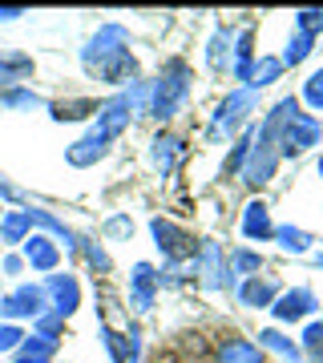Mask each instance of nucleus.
Listing matches in <instances>:
<instances>
[{"instance_id":"nucleus-41","label":"nucleus","mask_w":323,"mask_h":363,"mask_svg":"<svg viewBox=\"0 0 323 363\" xmlns=\"http://www.w3.org/2000/svg\"><path fill=\"white\" fill-rule=\"evenodd\" d=\"M16 16H25V9H0V21H16Z\"/></svg>"},{"instance_id":"nucleus-14","label":"nucleus","mask_w":323,"mask_h":363,"mask_svg":"<svg viewBox=\"0 0 323 363\" xmlns=\"http://www.w3.org/2000/svg\"><path fill=\"white\" fill-rule=\"evenodd\" d=\"M194 271L207 274V286H226V267H222V250L219 242H202L194 255Z\"/></svg>"},{"instance_id":"nucleus-1","label":"nucleus","mask_w":323,"mask_h":363,"mask_svg":"<svg viewBox=\"0 0 323 363\" xmlns=\"http://www.w3.org/2000/svg\"><path fill=\"white\" fill-rule=\"evenodd\" d=\"M291 113H299V101L295 97H283L271 113L263 117V125L255 130L251 150H246V162H243V182L246 186H267V182H271L275 162H279V130H283V121Z\"/></svg>"},{"instance_id":"nucleus-44","label":"nucleus","mask_w":323,"mask_h":363,"mask_svg":"<svg viewBox=\"0 0 323 363\" xmlns=\"http://www.w3.org/2000/svg\"><path fill=\"white\" fill-rule=\"evenodd\" d=\"M319 174H323V162H319Z\"/></svg>"},{"instance_id":"nucleus-10","label":"nucleus","mask_w":323,"mask_h":363,"mask_svg":"<svg viewBox=\"0 0 323 363\" xmlns=\"http://www.w3.org/2000/svg\"><path fill=\"white\" fill-rule=\"evenodd\" d=\"M105 154H109V138H105V133H97V130H89L81 142H73L69 150H65L69 166H77V169L93 166V162H102Z\"/></svg>"},{"instance_id":"nucleus-42","label":"nucleus","mask_w":323,"mask_h":363,"mask_svg":"<svg viewBox=\"0 0 323 363\" xmlns=\"http://www.w3.org/2000/svg\"><path fill=\"white\" fill-rule=\"evenodd\" d=\"M13 363H53V359H37V355H16Z\"/></svg>"},{"instance_id":"nucleus-32","label":"nucleus","mask_w":323,"mask_h":363,"mask_svg":"<svg viewBox=\"0 0 323 363\" xmlns=\"http://www.w3.org/2000/svg\"><path fill=\"white\" fill-rule=\"evenodd\" d=\"M295 25L303 37H315V33H323V9H303V13H295Z\"/></svg>"},{"instance_id":"nucleus-29","label":"nucleus","mask_w":323,"mask_h":363,"mask_svg":"<svg viewBox=\"0 0 323 363\" xmlns=\"http://www.w3.org/2000/svg\"><path fill=\"white\" fill-rule=\"evenodd\" d=\"M102 105H93V101H69V105H53V117L57 121H77V117L85 113H97Z\"/></svg>"},{"instance_id":"nucleus-7","label":"nucleus","mask_w":323,"mask_h":363,"mask_svg":"<svg viewBox=\"0 0 323 363\" xmlns=\"http://www.w3.org/2000/svg\"><path fill=\"white\" fill-rule=\"evenodd\" d=\"M45 298H49L53 315H61V319H69V315L81 307V286L73 274H49V283H45Z\"/></svg>"},{"instance_id":"nucleus-37","label":"nucleus","mask_w":323,"mask_h":363,"mask_svg":"<svg viewBox=\"0 0 323 363\" xmlns=\"http://www.w3.org/2000/svg\"><path fill=\"white\" fill-rule=\"evenodd\" d=\"M102 339H105V351L114 355V363H126V343H121V335L109 331V327H102Z\"/></svg>"},{"instance_id":"nucleus-13","label":"nucleus","mask_w":323,"mask_h":363,"mask_svg":"<svg viewBox=\"0 0 323 363\" xmlns=\"http://www.w3.org/2000/svg\"><path fill=\"white\" fill-rule=\"evenodd\" d=\"M126 125H129V105H126V97H114V101H105L102 109H97V125H93V130L105 133V138L114 142Z\"/></svg>"},{"instance_id":"nucleus-5","label":"nucleus","mask_w":323,"mask_h":363,"mask_svg":"<svg viewBox=\"0 0 323 363\" xmlns=\"http://www.w3.org/2000/svg\"><path fill=\"white\" fill-rule=\"evenodd\" d=\"M49 307L45 298V286H33V283H21L13 295L0 298V323H13V319H40Z\"/></svg>"},{"instance_id":"nucleus-6","label":"nucleus","mask_w":323,"mask_h":363,"mask_svg":"<svg viewBox=\"0 0 323 363\" xmlns=\"http://www.w3.org/2000/svg\"><path fill=\"white\" fill-rule=\"evenodd\" d=\"M150 234H154L158 250H162L170 262H182V259H194V255H198V242H194L182 226H174L170 218H154L150 222Z\"/></svg>"},{"instance_id":"nucleus-26","label":"nucleus","mask_w":323,"mask_h":363,"mask_svg":"<svg viewBox=\"0 0 323 363\" xmlns=\"http://www.w3.org/2000/svg\"><path fill=\"white\" fill-rule=\"evenodd\" d=\"M311 45H315V37H303V33H295V37L287 40V52L279 57L283 65H299V61H307L311 57Z\"/></svg>"},{"instance_id":"nucleus-9","label":"nucleus","mask_w":323,"mask_h":363,"mask_svg":"<svg viewBox=\"0 0 323 363\" xmlns=\"http://www.w3.org/2000/svg\"><path fill=\"white\" fill-rule=\"evenodd\" d=\"M154 291H158V274L150 262H138L129 274V307L133 311H150L154 307Z\"/></svg>"},{"instance_id":"nucleus-2","label":"nucleus","mask_w":323,"mask_h":363,"mask_svg":"<svg viewBox=\"0 0 323 363\" xmlns=\"http://www.w3.org/2000/svg\"><path fill=\"white\" fill-rule=\"evenodd\" d=\"M81 65L97 73L102 81H126L138 73V61H133V52H129V33L121 25H105L97 37L81 49Z\"/></svg>"},{"instance_id":"nucleus-40","label":"nucleus","mask_w":323,"mask_h":363,"mask_svg":"<svg viewBox=\"0 0 323 363\" xmlns=\"http://www.w3.org/2000/svg\"><path fill=\"white\" fill-rule=\"evenodd\" d=\"M21 271H25V259L9 255V259H4V274H21Z\"/></svg>"},{"instance_id":"nucleus-27","label":"nucleus","mask_w":323,"mask_h":363,"mask_svg":"<svg viewBox=\"0 0 323 363\" xmlns=\"http://www.w3.org/2000/svg\"><path fill=\"white\" fill-rule=\"evenodd\" d=\"M53 339H40V335H25L21 339V347H16V355H37V359H53Z\"/></svg>"},{"instance_id":"nucleus-4","label":"nucleus","mask_w":323,"mask_h":363,"mask_svg":"<svg viewBox=\"0 0 323 363\" xmlns=\"http://www.w3.org/2000/svg\"><path fill=\"white\" fill-rule=\"evenodd\" d=\"M323 138V121L311 113H291L283 121V130H279V154L287 157H299L303 150H311V145Z\"/></svg>"},{"instance_id":"nucleus-34","label":"nucleus","mask_w":323,"mask_h":363,"mask_svg":"<svg viewBox=\"0 0 323 363\" xmlns=\"http://www.w3.org/2000/svg\"><path fill=\"white\" fill-rule=\"evenodd\" d=\"M33 323H37L40 339H53V343H57V335H61V315H40V319H33Z\"/></svg>"},{"instance_id":"nucleus-38","label":"nucleus","mask_w":323,"mask_h":363,"mask_svg":"<svg viewBox=\"0 0 323 363\" xmlns=\"http://www.w3.org/2000/svg\"><path fill=\"white\" fill-rule=\"evenodd\" d=\"M105 230L114 234V238H133V222L117 214V218H109V222H105Z\"/></svg>"},{"instance_id":"nucleus-3","label":"nucleus","mask_w":323,"mask_h":363,"mask_svg":"<svg viewBox=\"0 0 323 363\" xmlns=\"http://www.w3.org/2000/svg\"><path fill=\"white\" fill-rule=\"evenodd\" d=\"M186 93H190V69H186V61H170L166 73H162V77L154 81V89H150V117L170 121V117L182 109Z\"/></svg>"},{"instance_id":"nucleus-12","label":"nucleus","mask_w":323,"mask_h":363,"mask_svg":"<svg viewBox=\"0 0 323 363\" xmlns=\"http://www.w3.org/2000/svg\"><path fill=\"white\" fill-rule=\"evenodd\" d=\"M25 262L33 267V271H57L61 250H57V242L45 238V234H28L25 238Z\"/></svg>"},{"instance_id":"nucleus-28","label":"nucleus","mask_w":323,"mask_h":363,"mask_svg":"<svg viewBox=\"0 0 323 363\" xmlns=\"http://www.w3.org/2000/svg\"><path fill=\"white\" fill-rule=\"evenodd\" d=\"M226 57H231V33H214V40H210V69L222 73L226 69Z\"/></svg>"},{"instance_id":"nucleus-43","label":"nucleus","mask_w":323,"mask_h":363,"mask_svg":"<svg viewBox=\"0 0 323 363\" xmlns=\"http://www.w3.org/2000/svg\"><path fill=\"white\" fill-rule=\"evenodd\" d=\"M0 194H4V198H16V190H13V186H9L4 178H0Z\"/></svg>"},{"instance_id":"nucleus-18","label":"nucleus","mask_w":323,"mask_h":363,"mask_svg":"<svg viewBox=\"0 0 323 363\" xmlns=\"http://www.w3.org/2000/svg\"><path fill=\"white\" fill-rule=\"evenodd\" d=\"M150 145H154V150H150V154H154V166L162 169V174H170L174 162L182 157V138H174V133H158Z\"/></svg>"},{"instance_id":"nucleus-30","label":"nucleus","mask_w":323,"mask_h":363,"mask_svg":"<svg viewBox=\"0 0 323 363\" xmlns=\"http://www.w3.org/2000/svg\"><path fill=\"white\" fill-rule=\"evenodd\" d=\"M234 77L251 81V33L239 37V49H234Z\"/></svg>"},{"instance_id":"nucleus-36","label":"nucleus","mask_w":323,"mask_h":363,"mask_svg":"<svg viewBox=\"0 0 323 363\" xmlns=\"http://www.w3.org/2000/svg\"><path fill=\"white\" fill-rule=\"evenodd\" d=\"M303 97H307L315 109H323V69L307 77V85H303Z\"/></svg>"},{"instance_id":"nucleus-15","label":"nucleus","mask_w":323,"mask_h":363,"mask_svg":"<svg viewBox=\"0 0 323 363\" xmlns=\"http://www.w3.org/2000/svg\"><path fill=\"white\" fill-rule=\"evenodd\" d=\"M243 234H246V238H258V242H267V238L275 234L271 210L263 206V202H251V206L243 210Z\"/></svg>"},{"instance_id":"nucleus-33","label":"nucleus","mask_w":323,"mask_h":363,"mask_svg":"<svg viewBox=\"0 0 323 363\" xmlns=\"http://www.w3.org/2000/svg\"><path fill=\"white\" fill-rule=\"evenodd\" d=\"M303 347H307L311 363H323V323H311L303 331Z\"/></svg>"},{"instance_id":"nucleus-16","label":"nucleus","mask_w":323,"mask_h":363,"mask_svg":"<svg viewBox=\"0 0 323 363\" xmlns=\"http://www.w3.org/2000/svg\"><path fill=\"white\" fill-rule=\"evenodd\" d=\"M275 295H279V286L271 283V279H246L243 286H239V298H243V307H271Z\"/></svg>"},{"instance_id":"nucleus-19","label":"nucleus","mask_w":323,"mask_h":363,"mask_svg":"<svg viewBox=\"0 0 323 363\" xmlns=\"http://www.w3.org/2000/svg\"><path fill=\"white\" fill-rule=\"evenodd\" d=\"M219 363H263V351L251 339H226L219 347Z\"/></svg>"},{"instance_id":"nucleus-20","label":"nucleus","mask_w":323,"mask_h":363,"mask_svg":"<svg viewBox=\"0 0 323 363\" xmlns=\"http://www.w3.org/2000/svg\"><path fill=\"white\" fill-rule=\"evenodd\" d=\"M28 230H33V222H28L25 210H13V214H4V218H0V242H4V247L25 242Z\"/></svg>"},{"instance_id":"nucleus-8","label":"nucleus","mask_w":323,"mask_h":363,"mask_svg":"<svg viewBox=\"0 0 323 363\" xmlns=\"http://www.w3.org/2000/svg\"><path fill=\"white\" fill-rule=\"evenodd\" d=\"M255 109V93L251 89H239V93H231L226 101L219 105V113H214V125H210V138H222V133H231L239 121H243L246 113Z\"/></svg>"},{"instance_id":"nucleus-39","label":"nucleus","mask_w":323,"mask_h":363,"mask_svg":"<svg viewBox=\"0 0 323 363\" xmlns=\"http://www.w3.org/2000/svg\"><path fill=\"white\" fill-rule=\"evenodd\" d=\"M85 259H89L93 267H97V271H109V259H105V255H102L97 247H85Z\"/></svg>"},{"instance_id":"nucleus-21","label":"nucleus","mask_w":323,"mask_h":363,"mask_svg":"<svg viewBox=\"0 0 323 363\" xmlns=\"http://www.w3.org/2000/svg\"><path fill=\"white\" fill-rule=\"evenodd\" d=\"M279 73H283V61H279V57H258L255 65H251V81H246V89H251V93L263 89V85L279 81Z\"/></svg>"},{"instance_id":"nucleus-35","label":"nucleus","mask_w":323,"mask_h":363,"mask_svg":"<svg viewBox=\"0 0 323 363\" xmlns=\"http://www.w3.org/2000/svg\"><path fill=\"white\" fill-rule=\"evenodd\" d=\"M21 339H25V331H21L16 323H0V351H16Z\"/></svg>"},{"instance_id":"nucleus-24","label":"nucleus","mask_w":323,"mask_h":363,"mask_svg":"<svg viewBox=\"0 0 323 363\" xmlns=\"http://www.w3.org/2000/svg\"><path fill=\"white\" fill-rule=\"evenodd\" d=\"M25 214H28V222H37V226H45V230H49L53 238H61V242H65L69 250H77V247H81L77 238H73V234L65 230V226H61L57 218H53V214H45V210H25Z\"/></svg>"},{"instance_id":"nucleus-45","label":"nucleus","mask_w":323,"mask_h":363,"mask_svg":"<svg viewBox=\"0 0 323 363\" xmlns=\"http://www.w3.org/2000/svg\"><path fill=\"white\" fill-rule=\"evenodd\" d=\"M0 218H4V210H0Z\"/></svg>"},{"instance_id":"nucleus-22","label":"nucleus","mask_w":323,"mask_h":363,"mask_svg":"<svg viewBox=\"0 0 323 363\" xmlns=\"http://www.w3.org/2000/svg\"><path fill=\"white\" fill-rule=\"evenodd\" d=\"M271 238H279V247L291 250V255H307L311 250V234L299 230V226H275Z\"/></svg>"},{"instance_id":"nucleus-23","label":"nucleus","mask_w":323,"mask_h":363,"mask_svg":"<svg viewBox=\"0 0 323 363\" xmlns=\"http://www.w3.org/2000/svg\"><path fill=\"white\" fill-rule=\"evenodd\" d=\"M258 343H263V347H271V351H279L287 363H303V351H299L287 335H279L275 327H271V331H263V335H258Z\"/></svg>"},{"instance_id":"nucleus-25","label":"nucleus","mask_w":323,"mask_h":363,"mask_svg":"<svg viewBox=\"0 0 323 363\" xmlns=\"http://www.w3.org/2000/svg\"><path fill=\"white\" fill-rule=\"evenodd\" d=\"M40 105L45 101L33 89H16V85L13 89H0V109H40Z\"/></svg>"},{"instance_id":"nucleus-31","label":"nucleus","mask_w":323,"mask_h":363,"mask_svg":"<svg viewBox=\"0 0 323 363\" xmlns=\"http://www.w3.org/2000/svg\"><path fill=\"white\" fill-rule=\"evenodd\" d=\"M258 267H263V259H258V255H251V250H234V259H231V279L234 274H251V279H255V271Z\"/></svg>"},{"instance_id":"nucleus-17","label":"nucleus","mask_w":323,"mask_h":363,"mask_svg":"<svg viewBox=\"0 0 323 363\" xmlns=\"http://www.w3.org/2000/svg\"><path fill=\"white\" fill-rule=\"evenodd\" d=\"M33 73V57L21 52H0V89H13L16 81H25Z\"/></svg>"},{"instance_id":"nucleus-11","label":"nucleus","mask_w":323,"mask_h":363,"mask_svg":"<svg viewBox=\"0 0 323 363\" xmlns=\"http://www.w3.org/2000/svg\"><path fill=\"white\" fill-rule=\"evenodd\" d=\"M315 307H319V303H315V295H311L307 286H295V291H287V295L275 303V319H279V323H299V319L311 315Z\"/></svg>"}]
</instances>
